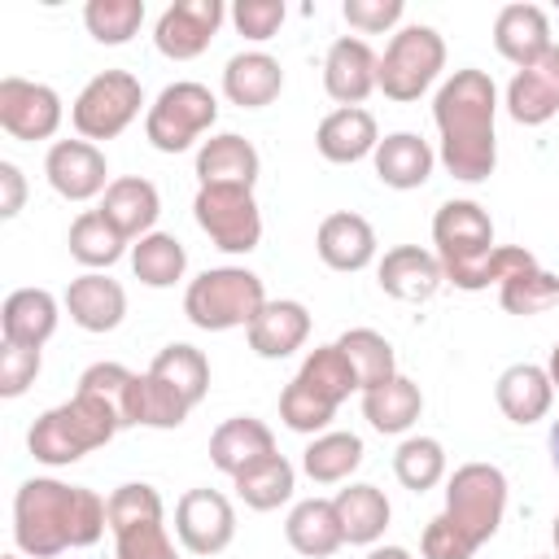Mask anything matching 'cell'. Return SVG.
I'll list each match as a JSON object with an SVG mask.
<instances>
[{
  "instance_id": "obj_1",
  "label": "cell",
  "mask_w": 559,
  "mask_h": 559,
  "mask_svg": "<svg viewBox=\"0 0 559 559\" xmlns=\"http://www.w3.org/2000/svg\"><path fill=\"white\" fill-rule=\"evenodd\" d=\"M109 528L105 498L52 476L22 480L13 493V542L31 559H57L70 546H96Z\"/></svg>"
},
{
  "instance_id": "obj_2",
  "label": "cell",
  "mask_w": 559,
  "mask_h": 559,
  "mask_svg": "<svg viewBox=\"0 0 559 559\" xmlns=\"http://www.w3.org/2000/svg\"><path fill=\"white\" fill-rule=\"evenodd\" d=\"M493 114H498V87L485 70L463 66L454 70L432 100V118L441 131V166L463 179L480 183L498 166V135H493Z\"/></svg>"
},
{
  "instance_id": "obj_3",
  "label": "cell",
  "mask_w": 559,
  "mask_h": 559,
  "mask_svg": "<svg viewBox=\"0 0 559 559\" xmlns=\"http://www.w3.org/2000/svg\"><path fill=\"white\" fill-rule=\"evenodd\" d=\"M118 428H122V415H118L105 397H96V393H87V389H74L70 402L44 411V415L31 424L26 445H31V454H35L39 463L66 467V463H79L83 454L109 445Z\"/></svg>"
},
{
  "instance_id": "obj_4",
  "label": "cell",
  "mask_w": 559,
  "mask_h": 559,
  "mask_svg": "<svg viewBox=\"0 0 559 559\" xmlns=\"http://www.w3.org/2000/svg\"><path fill=\"white\" fill-rule=\"evenodd\" d=\"M266 306V288L253 271L245 266H214L201 271L188 293H183V314L201 332H227V328H249L258 310Z\"/></svg>"
},
{
  "instance_id": "obj_5",
  "label": "cell",
  "mask_w": 559,
  "mask_h": 559,
  "mask_svg": "<svg viewBox=\"0 0 559 559\" xmlns=\"http://www.w3.org/2000/svg\"><path fill=\"white\" fill-rule=\"evenodd\" d=\"M218 118V100L205 83L197 79H179L170 87L157 92V100L144 114V135L157 153H183L192 148Z\"/></svg>"
},
{
  "instance_id": "obj_6",
  "label": "cell",
  "mask_w": 559,
  "mask_h": 559,
  "mask_svg": "<svg viewBox=\"0 0 559 559\" xmlns=\"http://www.w3.org/2000/svg\"><path fill=\"white\" fill-rule=\"evenodd\" d=\"M507 511V476L493 463H463L445 480V515L450 524L480 550Z\"/></svg>"
},
{
  "instance_id": "obj_7",
  "label": "cell",
  "mask_w": 559,
  "mask_h": 559,
  "mask_svg": "<svg viewBox=\"0 0 559 559\" xmlns=\"http://www.w3.org/2000/svg\"><path fill=\"white\" fill-rule=\"evenodd\" d=\"M445 70V39L432 26H402L380 57V92L397 105L419 100Z\"/></svg>"
},
{
  "instance_id": "obj_8",
  "label": "cell",
  "mask_w": 559,
  "mask_h": 559,
  "mask_svg": "<svg viewBox=\"0 0 559 559\" xmlns=\"http://www.w3.org/2000/svg\"><path fill=\"white\" fill-rule=\"evenodd\" d=\"M140 105H144V87L131 70H100L74 96L70 122H74L79 140H114L135 122Z\"/></svg>"
},
{
  "instance_id": "obj_9",
  "label": "cell",
  "mask_w": 559,
  "mask_h": 559,
  "mask_svg": "<svg viewBox=\"0 0 559 559\" xmlns=\"http://www.w3.org/2000/svg\"><path fill=\"white\" fill-rule=\"evenodd\" d=\"M432 245H437V258L450 284H459L467 271H476L498 249L493 223L480 201H445L432 214Z\"/></svg>"
},
{
  "instance_id": "obj_10",
  "label": "cell",
  "mask_w": 559,
  "mask_h": 559,
  "mask_svg": "<svg viewBox=\"0 0 559 559\" xmlns=\"http://www.w3.org/2000/svg\"><path fill=\"white\" fill-rule=\"evenodd\" d=\"M192 214H197V227L223 253H249L262 240V214L249 188H197Z\"/></svg>"
},
{
  "instance_id": "obj_11",
  "label": "cell",
  "mask_w": 559,
  "mask_h": 559,
  "mask_svg": "<svg viewBox=\"0 0 559 559\" xmlns=\"http://www.w3.org/2000/svg\"><path fill=\"white\" fill-rule=\"evenodd\" d=\"M66 109H61V96L48 87V83H35V79H17V74H4L0 79V127L31 144V140H52L57 127H61Z\"/></svg>"
},
{
  "instance_id": "obj_12",
  "label": "cell",
  "mask_w": 559,
  "mask_h": 559,
  "mask_svg": "<svg viewBox=\"0 0 559 559\" xmlns=\"http://www.w3.org/2000/svg\"><path fill=\"white\" fill-rule=\"evenodd\" d=\"M223 26V0H175L162 9L153 26V44L170 61H192L210 48Z\"/></svg>"
},
{
  "instance_id": "obj_13",
  "label": "cell",
  "mask_w": 559,
  "mask_h": 559,
  "mask_svg": "<svg viewBox=\"0 0 559 559\" xmlns=\"http://www.w3.org/2000/svg\"><path fill=\"white\" fill-rule=\"evenodd\" d=\"M175 533L192 555H218L236 537V511L218 489H188L175 502Z\"/></svg>"
},
{
  "instance_id": "obj_14",
  "label": "cell",
  "mask_w": 559,
  "mask_h": 559,
  "mask_svg": "<svg viewBox=\"0 0 559 559\" xmlns=\"http://www.w3.org/2000/svg\"><path fill=\"white\" fill-rule=\"evenodd\" d=\"M44 175H48L52 192L66 201H92L114 183L105 153L92 140H57L44 157Z\"/></svg>"
},
{
  "instance_id": "obj_15",
  "label": "cell",
  "mask_w": 559,
  "mask_h": 559,
  "mask_svg": "<svg viewBox=\"0 0 559 559\" xmlns=\"http://www.w3.org/2000/svg\"><path fill=\"white\" fill-rule=\"evenodd\" d=\"M323 87L341 109L362 105L380 87V57L371 52V44L358 35H341L323 57Z\"/></svg>"
},
{
  "instance_id": "obj_16",
  "label": "cell",
  "mask_w": 559,
  "mask_h": 559,
  "mask_svg": "<svg viewBox=\"0 0 559 559\" xmlns=\"http://www.w3.org/2000/svg\"><path fill=\"white\" fill-rule=\"evenodd\" d=\"M380 275V288L393 297V301H406V306H419V301H432L437 288L445 284V271H441V258L419 249V245H397L380 258L376 266Z\"/></svg>"
},
{
  "instance_id": "obj_17",
  "label": "cell",
  "mask_w": 559,
  "mask_h": 559,
  "mask_svg": "<svg viewBox=\"0 0 559 559\" xmlns=\"http://www.w3.org/2000/svg\"><path fill=\"white\" fill-rule=\"evenodd\" d=\"M507 114L520 127H542L559 114V44L533 61L528 70H515L507 83Z\"/></svg>"
},
{
  "instance_id": "obj_18",
  "label": "cell",
  "mask_w": 559,
  "mask_h": 559,
  "mask_svg": "<svg viewBox=\"0 0 559 559\" xmlns=\"http://www.w3.org/2000/svg\"><path fill=\"white\" fill-rule=\"evenodd\" d=\"M314 249L332 271H362L376 262V227L354 210H336L319 223Z\"/></svg>"
},
{
  "instance_id": "obj_19",
  "label": "cell",
  "mask_w": 559,
  "mask_h": 559,
  "mask_svg": "<svg viewBox=\"0 0 559 559\" xmlns=\"http://www.w3.org/2000/svg\"><path fill=\"white\" fill-rule=\"evenodd\" d=\"M493 48L515 70H528L533 61H542L555 48L546 13L537 4H507V9H498V17H493Z\"/></svg>"
},
{
  "instance_id": "obj_20",
  "label": "cell",
  "mask_w": 559,
  "mask_h": 559,
  "mask_svg": "<svg viewBox=\"0 0 559 559\" xmlns=\"http://www.w3.org/2000/svg\"><path fill=\"white\" fill-rule=\"evenodd\" d=\"M258 148L236 135V131H223V135H210L201 148H197V179L201 188H249L258 183Z\"/></svg>"
},
{
  "instance_id": "obj_21",
  "label": "cell",
  "mask_w": 559,
  "mask_h": 559,
  "mask_svg": "<svg viewBox=\"0 0 559 559\" xmlns=\"http://www.w3.org/2000/svg\"><path fill=\"white\" fill-rule=\"evenodd\" d=\"M66 310L83 332H114L127 314V293L118 280H109L105 271H87L79 280H70L66 288Z\"/></svg>"
},
{
  "instance_id": "obj_22",
  "label": "cell",
  "mask_w": 559,
  "mask_h": 559,
  "mask_svg": "<svg viewBox=\"0 0 559 559\" xmlns=\"http://www.w3.org/2000/svg\"><path fill=\"white\" fill-rule=\"evenodd\" d=\"M266 454H275V432L253 415H231L210 437V463L223 476H240L245 467H253Z\"/></svg>"
},
{
  "instance_id": "obj_23",
  "label": "cell",
  "mask_w": 559,
  "mask_h": 559,
  "mask_svg": "<svg viewBox=\"0 0 559 559\" xmlns=\"http://www.w3.org/2000/svg\"><path fill=\"white\" fill-rule=\"evenodd\" d=\"M57 319H61V306L48 288H13L0 306V332L9 345L39 349L57 332Z\"/></svg>"
},
{
  "instance_id": "obj_24",
  "label": "cell",
  "mask_w": 559,
  "mask_h": 559,
  "mask_svg": "<svg viewBox=\"0 0 559 559\" xmlns=\"http://www.w3.org/2000/svg\"><path fill=\"white\" fill-rule=\"evenodd\" d=\"M245 332H249V349L258 358H288L310 336V310L301 301H288V297L284 301H266Z\"/></svg>"
},
{
  "instance_id": "obj_25",
  "label": "cell",
  "mask_w": 559,
  "mask_h": 559,
  "mask_svg": "<svg viewBox=\"0 0 559 559\" xmlns=\"http://www.w3.org/2000/svg\"><path fill=\"white\" fill-rule=\"evenodd\" d=\"M493 397H498V411H502L511 424H537V419L550 415L555 384H550L546 367H537V362H511V367L498 376Z\"/></svg>"
},
{
  "instance_id": "obj_26",
  "label": "cell",
  "mask_w": 559,
  "mask_h": 559,
  "mask_svg": "<svg viewBox=\"0 0 559 559\" xmlns=\"http://www.w3.org/2000/svg\"><path fill=\"white\" fill-rule=\"evenodd\" d=\"M380 144V131H376V118L354 105V109H332L319 131H314V148L323 162H336V166H349V162H362L367 153H376Z\"/></svg>"
},
{
  "instance_id": "obj_27",
  "label": "cell",
  "mask_w": 559,
  "mask_h": 559,
  "mask_svg": "<svg viewBox=\"0 0 559 559\" xmlns=\"http://www.w3.org/2000/svg\"><path fill=\"white\" fill-rule=\"evenodd\" d=\"M100 214L127 236V240H144L162 214V197L148 179L140 175H118L109 188H105V201H100Z\"/></svg>"
},
{
  "instance_id": "obj_28",
  "label": "cell",
  "mask_w": 559,
  "mask_h": 559,
  "mask_svg": "<svg viewBox=\"0 0 559 559\" xmlns=\"http://www.w3.org/2000/svg\"><path fill=\"white\" fill-rule=\"evenodd\" d=\"M223 92L240 109H262L284 92V70H280V61L271 52H258V48L253 52H236L223 66Z\"/></svg>"
},
{
  "instance_id": "obj_29",
  "label": "cell",
  "mask_w": 559,
  "mask_h": 559,
  "mask_svg": "<svg viewBox=\"0 0 559 559\" xmlns=\"http://www.w3.org/2000/svg\"><path fill=\"white\" fill-rule=\"evenodd\" d=\"M371 157H376V175H380V183H389V188H397V192L424 188L428 175H432V162H437L432 144L419 140L415 131H393V135H384V140L376 144Z\"/></svg>"
},
{
  "instance_id": "obj_30",
  "label": "cell",
  "mask_w": 559,
  "mask_h": 559,
  "mask_svg": "<svg viewBox=\"0 0 559 559\" xmlns=\"http://www.w3.org/2000/svg\"><path fill=\"white\" fill-rule=\"evenodd\" d=\"M284 537L297 555L306 559H328L345 546V533H341V520H336V507L332 498H301L288 520H284Z\"/></svg>"
},
{
  "instance_id": "obj_31",
  "label": "cell",
  "mask_w": 559,
  "mask_h": 559,
  "mask_svg": "<svg viewBox=\"0 0 559 559\" xmlns=\"http://www.w3.org/2000/svg\"><path fill=\"white\" fill-rule=\"evenodd\" d=\"M332 507H336V520H341V533L349 546H376L393 515L384 489H376V485H349L332 498Z\"/></svg>"
},
{
  "instance_id": "obj_32",
  "label": "cell",
  "mask_w": 559,
  "mask_h": 559,
  "mask_svg": "<svg viewBox=\"0 0 559 559\" xmlns=\"http://www.w3.org/2000/svg\"><path fill=\"white\" fill-rule=\"evenodd\" d=\"M419 411H424V393H419V384L406 380V376H393L389 384L362 393V415H367V424H371L376 432H384V437L406 432V428L419 419Z\"/></svg>"
},
{
  "instance_id": "obj_33",
  "label": "cell",
  "mask_w": 559,
  "mask_h": 559,
  "mask_svg": "<svg viewBox=\"0 0 559 559\" xmlns=\"http://www.w3.org/2000/svg\"><path fill=\"white\" fill-rule=\"evenodd\" d=\"M66 245H70V258H74V262H83L87 271H105V266H114V262L127 253L131 240H127L100 210H83V214L70 223Z\"/></svg>"
},
{
  "instance_id": "obj_34",
  "label": "cell",
  "mask_w": 559,
  "mask_h": 559,
  "mask_svg": "<svg viewBox=\"0 0 559 559\" xmlns=\"http://www.w3.org/2000/svg\"><path fill=\"white\" fill-rule=\"evenodd\" d=\"M231 480H236V493H240V502H245L249 511H275V507H284V502L293 498L297 472H293V463L275 450V454L258 459L253 467H245V472L231 476Z\"/></svg>"
},
{
  "instance_id": "obj_35",
  "label": "cell",
  "mask_w": 559,
  "mask_h": 559,
  "mask_svg": "<svg viewBox=\"0 0 559 559\" xmlns=\"http://www.w3.org/2000/svg\"><path fill=\"white\" fill-rule=\"evenodd\" d=\"M358 463H362V441L354 432H319L301 450V472L314 485H341L349 480V472H358Z\"/></svg>"
},
{
  "instance_id": "obj_36",
  "label": "cell",
  "mask_w": 559,
  "mask_h": 559,
  "mask_svg": "<svg viewBox=\"0 0 559 559\" xmlns=\"http://www.w3.org/2000/svg\"><path fill=\"white\" fill-rule=\"evenodd\" d=\"M336 345H341V354L349 358V367H354V376H358V393L380 389V384H389V380L397 376L393 345H389L376 328H349Z\"/></svg>"
},
{
  "instance_id": "obj_37",
  "label": "cell",
  "mask_w": 559,
  "mask_h": 559,
  "mask_svg": "<svg viewBox=\"0 0 559 559\" xmlns=\"http://www.w3.org/2000/svg\"><path fill=\"white\" fill-rule=\"evenodd\" d=\"M188 402L170 389V384H162L157 376H135V384H131V397H127V428L131 424H140V428H179L183 419H188Z\"/></svg>"
},
{
  "instance_id": "obj_38",
  "label": "cell",
  "mask_w": 559,
  "mask_h": 559,
  "mask_svg": "<svg viewBox=\"0 0 559 559\" xmlns=\"http://www.w3.org/2000/svg\"><path fill=\"white\" fill-rule=\"evenodd\" d=\"M131 271L148 288H170L188 271V249L170 231H148L144 240L131 245Z\"/></svg>"
},
{
  "instance_id": "obj_39",
  "label": "cell",
  "mask_w": 559,
  "mask_h": 559,
  "mask_svg": "<svg viewBox=\"0 0 559 559\" xmlns=\"http://www.w3.org/2000/svg\"><path fill=\"white\" fill-rule=\"evenodd\" d=\"M148 376H157L162 384H170L188 406H197L205 397V389H210V362H205V354L197 345H183V341L157 349Z\"/></svg>"
},
{
  "instance_id": "obj_40",
  "label": "cell",
  "mask_w": 559,
  "mask_h": 559,
  "mask_svg": "<svg viewBox=\"0 0 559 559\" xmlns=\"http://www.w3.org/2000/svg\"><path fill=\"white\" fill-rule=\"evenodd\" d=\"M293 380H301L314 397H323V402H332V406H341V402L358 389V376H354L349 358L341 354V345H319V349H310L306 362H301V371H297Z\"/></svg>"
},
{
  "instance_id": "obj_41",
  "label": "cell",
  "mask_w": 559,
  "mask_h": 559,
  "mask_svg": "<svg viewBox=\"0 0 559 559\" xmlns=\"http://www.w3.org/2000/svg\"><path fill=\"white\" fill-rule=\"evenodd\" d=\"M393 476L411 493H428L432 485L445 480V450L437 437H406L393 454Z\"/></svg>"
},
{
  "instance_id": "obj_42",
  "label": "cell",
  "mask_w": 559,
  "mask_h": 559,
  "mask_svg": "<svg viewBox=\"0 0 559 559\" xmlns=\"http://www.w3.org/2000/svg\"><path fill=\"white\" fill-rule=\"evenodd\" d=\"M83 26L96 44H127L144 26V0H87L83 4Z\"/></svg>"
},
{
  "instance_id": "obj_43",
  "label": "cell",
  "mask_w": 559,
  "mask_h": 559,
  "mask_svg": "<svg viewBox=\"0 0 559 559\" xmlns=\"http://www.w3.org/2000/svg\"><path fill=\"white\" fill-rule=\"evenodd\" d=\"M498 301H502L507 314H520V319L546 314L550 306H559V275H550V271H542V266H528V271L511 275V280L498 288Z\"/></svg>"
},
{
  "instance_id": "obj_44",
  "label": "cell",
  "mask_w": 559,
  "mask_h": 559,
  "mask_svg": "<svg viewBox=\"0 0 559 559\" xmlns=\"http://www.w3.org/2000/svg\"><path fill=\"white\" fill-rule=\"evenodd\" d=\"M105 511H109V533H127L135 524L162 520V493L153 485H144V480H131V485H118L105 498Z\"/></svg>"
},
{
  "instance_id": "obj_45",
  "label": "cell",
  "mask_w": 559,
  "mask_h": 559,
  "mask_svg": "<svg viewBox=\"0 0 559 559\" xmlns=\"http://www.w3.org/2000/svg\"><path fill=\"white\" fill-rule=\"evenodd\" d=\"M280 419H284L293 432L319 437V432H328V424L336 419V406L323 402V397H314L301 380H288L284 393H280Z\"/></svg>"
},
{
  "instance_id": "obj_46",
  "label": "cell",
  "mask_w": 559,
  "mask_h": 559,
  "mask_svg": "<svg viewBox=\"0 0 559 559\" xmlns=\"http://www.w3.org/2000/svg\"><path fill=\"white\" fill-rule=\"evenodd\" d=\"M131 384H135V371H127L122 362H92V367L79 376V389L105 397V402L122 415V428H127V397H131Z\"/></svg>"
},
{
  "instance_id": "obj_47",
  "label": "cell",
  "mask_w": 559,
  "mask_h": 559,
  "mask_svg": "<svg viewBox=\"0 0 559 559\" xmlns=\"http://www.w3.org/2000/svg\"><path fill=\"white\" fill-rule=\"evenodd\" d=\"M114 550H118V559H179V550H175V542H170L162 520L135 524L127 533H114Z\"/></svg>"
},
{
  "instance_id": "obj_48",
  "label": "cell",
  "mask_w": 559,
  "mask_h": 559,
  "mask_svg": "<svg viewBox=\"0 0 559 559\" xmlns=\"http://www.w3.org/2000/svg\"><path fill=\"white\" fill-rule=\"evenodd\" d=\"M39 367H44L39 349H31V345H9V341H4V349H0V397H22V393L35 384Z\"/></svg>"
},
{
  "instance_id": "obj_49",
  "label": "cell",
  "mask_w": 559,
  "mask_h": 559,
  "mask_svg": "<svg viewBox=\"0 0 559 559\" xmlns=\"http://www.w3.org/2000/svg\"><path fill=\"white\" fill-rule=\"evenodd\" d=\"M231 22H236V31L245 35V39H271L275 31H280V22H284V4L280 0H236L231 4Z\"/></svg>"
},
{
  "instance_id": "obj_50",
  "label": "cell",
  "mask_w": 559,
  "mask_h": 559,
  "mask_svg": "<svg viewBox=\"0 0 559 559\" xmlns=\"http://www.w3.org/2000/svg\"><path fill=\"white\" fill-rule=\"evenodd\" d=\"M419 550H424V559H472L476 555V546L450 524V515L441 511V515H432L428 524H424V537H419Z\"/></svg>"
},
{
  "instance_id": "obj_51",
  "label": "cell",
  "mask_w": 559,
  "mask_h": 559,
  "mask_svg": "<svg viewBox=\"0 0 559 559\" xmlns=\"http://www.w3.org/2000/svg\"><path fill=\"white\" fill-rule=\"evenodd\" d=\"M341 13H345V22H349L354 31H362V35H380V31H389V26L402 22L406 4H402V0H345Z\"/></svg>"
},
{
  "instance_id": "obj_52",
  "label": "cell",
  "mask_w": 559,
  "mask_h": 559,
  "mask_svg": "<svg viewBox=\"0 0 559 559\" xmlns=\"http://www.w3.org/2000/svg\"><path fill=\"white\" fill-rule=\"evenodd\" d=\"M26 205V179L13 162H0V218H17Z\"/></svg>"
},
{
  "instance_id": "obj_53",
  "label": "cell",
  "mask_w": 559,
  "mask_h": 559,
  "mask_svg": "<svg viewBox=\"0 0 559 559\" xmlns=\"http://www.w3.org/2000/svg\"><path fill=\"white\" fill-rule=\"evenodd\" d=\"M367 559H411V550L406 546H371Z\"/></svg>"
},
{
  "instance_id": "obj_54",
  "label": "cell",
  "mask_w": 559,
  "mask_h": 559,
  "mask_svg": "<svg viewBox=\"0 0 559 559\" xmlns=\"http://www.w3.org/2000/svg\"><path fill=\"white\" fill-rule=\"evenodd\" d=\"M546 376H550V384L559 389V341H555V349H550V358H546Z\"/></svg>"
},
{
  "instance_id": "obj_55",
  "label": "cell",
  "mask_w": 559,
  "mask_h": 559,
  "mask_svg": "<svg viewBox=\"0 0 559 559\" xmlns=\"http://www.w3.org/2000/svg\"><path fill=\"white\" fill-rule=\"evenodd\" d=\"M550 459H555V467H559V419L550 424Z\"/></svg>"
},
{
  "instance_id": "obj_56",
  "label": "cell",
  "mask_w": 559,
  "mask_h": 559,
  "mask_svg": "<svg viewBox=\"0 0 559 559\" xmlns=\"http://www.w3.org/2000/svg\"><path fill=\"white\" fill-rule=\"evenodd\" d=\"M550 542H555V559H559V515H555V524H550Z\"/></svg>"
},
{
  "instance_id": "obj_57",
  "label": "cell",
  "mask_w": 559,
  "mask_h": 559,
  "mask_svg": "<svg viewBox=\"0 0 559 559\" xmlns=\"http://www.w3.org/2000/svg\"><path fill=\"white\" fill-rule=\"evenodd\" d=\"M0 559H22V555H0Z\"/></svg>"
},
{
  "instance_id": "obj_58",
  "label": "cell",
  "mask_w": 559,
  "mask_h": 559,
  "mask_svg": "<svg viewBox=\"0 0 559 559\" xmlns=\"http://www.w3.org/2000/svg\"><path fill=\"white\" fill-rule=\"evenodd\" d=\"M537 559H555V555H537Z\"/></svg>"
}]
</instances>
